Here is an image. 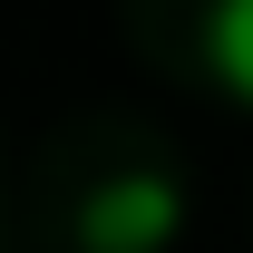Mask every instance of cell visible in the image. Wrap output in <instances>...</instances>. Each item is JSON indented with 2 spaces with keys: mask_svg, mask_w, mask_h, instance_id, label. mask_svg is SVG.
<instances>
[{
  "mask_svg": "<svg viewBox=\"0 0 253 253\" xmlns=\"http://www.w3.org/2000/svg\"><path fill=\"white\" fill-rule=\"evenodd\" d=\"M175 234H185V185L156 175V166H126L107 185H88V205H78L88 253H166Z\"/></svg>",
  "mask_w": 253,
  "mask_h": 253,
  "instance_id": "cell-1",
  "label": "cell"
},
{
  "mask_svg": "<svg viewBox=\"0 0 253 253\" xmlns=\"http://www.w3.org/2000/svg\"><path fill=\"white\" fill-rule=\"evenodd\" d=\"M195 49H205V68L224 78V97H253V0H205Z\"/></svg>",
  "mask_w": 253,
  "mask_h": 253,
  "instance_id": "cell-2",
  "label": "cell"
}]
</instances>
